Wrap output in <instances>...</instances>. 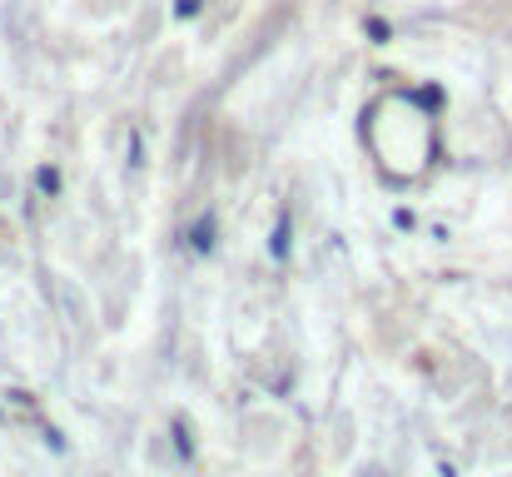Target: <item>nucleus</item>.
I'll return each mask as SVG.
<instances>
[{"mask_svg":"<svg viewBox=\"0 0 512 477\" xmlns=\"http://www.w3.org/2000/svg\"><path fill=\"white\" fill-rule=\"evenodd\" d=\"M413 100H418V105H428V110H438V105H443V95H438V90H413Z\"/></svg>","mask_w":512,"mask_h":477,"instance_id":"5","label":"nucleus"},{"mask_svg":"<svg viewBox=\"0 0 512 477\" xmlns=\"http://www.w3.org/2000/svg\"><path fill=\"white\" fill-rule=\"evenodd\" d=\"M174 453H179V458L194 453V438H189V423H184V418H174Z\"/></svg>","mask_w":512,"mask_h":477,"instance_id":"4","label":"nucleus"},{"mask_svg":"<svg viewBox=\"0 0 512 477\" xmlns=\"http://www.w3.org/2000/svg\"><path fill=\"white\" fill-rule=\"evenodd\" d=\"M289 249H294V219H289V209H279L274 234H269V259L274 264H289Z\"/></svg>","mask_w":512,"mask_h":477,"instance_id":"1","label":"nucleus"},{"mask_svg":"<svg viewBox=\"0 0 512 477\" xmlns=\"http://www.w3.org/2000/svg\"><path fill=\"white\" fill-rule=\"evenodd\" d=\"M35 189H40V194H60V169H55V164H40V169H35Z\"/></svg>","mask_w":512,"mask_h":477,"instance_id":"3","label":"nucleus"},{"mask_svg":"<svg viewBox=\"0 0 512 477\" xmlns=\"http://www.w3.org/2000/svg\"><path fill=\"white\" fill-rule=\"evenodd\" d=\"M214 234H219V224H214V214H199L189 229H184V244L194 249V254H214Z\"/></svg>","mask_w":512,"mask_h":477,"instance_id":"2","label":"nucleus"},{"mask_svg":"<svg viewBox=\"0 0 512 477\" xmlns=\"http://www.w3.org/2000/svg\"><path fill=\"white\" fill-rule=\"evenodd\" d=\"M130 164H135V169L145 164V140H140V135H130Z\"/></svg>","mask_w":512,"mask_h":477,"instance_id":"6","label":"nucleus"}]
</instances>
